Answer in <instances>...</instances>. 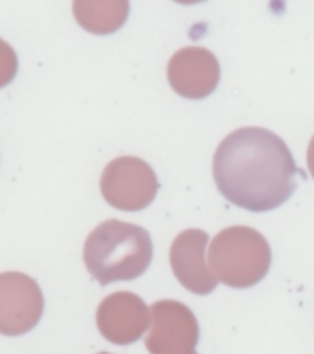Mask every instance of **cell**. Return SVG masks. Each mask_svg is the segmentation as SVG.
Listing matches in <instances>:
<instances>
[{
    "label": "cell",
    "mask_w": 314,
    "mask_h": 354,
    "mask_svg": "<svg viewBox=\"0 0 314 354\" xmlns=\"http://www.w3.org/2000/svg\"><path fill=\"white\" fill-rule=\"evenodd\" d=\"M96 323L107 342L131 345L138 342L149 327L151 308L133 292H114L100 303Z\"/></svg>",
    "instance_id": "7"
},
{
    "label": "cell",
    "mask_w": 314,
    "mask_h": 354,
    "mask_svg": "<svg viewBox=\"0 0 314 354\" xmlns=\"http://www.w3.org/2000/svg\"><path fill=\"white\" fill-rule=\"evenodd\" d=\"M208 263L213 275L226 286L250 288L270 270V244L254 227L230 226L212 239Z\"/></svg>",
    "instance_id": "3"
},
{
    "label": "cell",
    "mask_w": 314,
    "mask_h": 354,
    "mask_svg": "<svg viewBox=\"0 0 314 354\" xmlns=\"http://www.w3.org/2000/svg\"><path fill=\"white\" fill-rule=\"evenodd\" d=\"M102 195L120 212H142L155 201L158 178L147 162L136 156L112 160L103 169Z\"/></svg>",
    "instance_id": "4"
},
{
    "label": "cell",
    "mask_w": 314,
    "mask_h": 354,
    "mask_svg": "<svg viewBox=\"0 0 314 354\" xmlns=\"http://www.w3.org/2000/svg\"><path fill=\"white\" fill-rule=\"evenodd\" d=\"M307 165H309L311 175L314 178V136L309 143V149H307Z\"/></svg>",
    "instance_id": "12"
},
{
    "label": "cell",
    "mask_w": 314,
    "mask_h": 354,
    "mask_svg": "<svg viewBox=\"0 0 314 354\" xmlns=\"http://www.w3.org/2000/svg\"><path fill=\"white\" fill-rule=\"evenodd\" d=\"M83 261L102 286L144 275L153 261V241L142 226L105 221L86 237Z\"/></svg>",
    "instance_id": "2"
},
{
    "label": "cell",
    "mask_w": 314,
    "mask_h": 354,
    "mask_svg": "<svg viewBox=\"0 0 314 354\" xmlns=\"http://www.w3.org/2000/svg\"><path fill=\"white\" fill-rule=\"evenodd\" d=\"M167 81L176 94L186 100H204L217 88L221 66L210 50L186 46L171 57L167 64Z\"/></svg>",
    "instance_id": "8"
},
{
    "label": "cell",
    "mask_w": 314,
    "mask_h": 354,
    "mask_svg": "<svg viewBox=\"0 0 314 354\" xmlns=\"http://www.w3.org/2000/svg\"><path fill=\"white\" fill-rule=\"evenodd\" d=\"M176 354H197L195 351H187V353H176Z\"/></svg>",
    "instance_id": "14"
},
{
    "label": "cell",
    "mask_w": 314,
    "mask_h": 354,
    "mask_svg": "<svg viewBox=\"0 0 314 354\" xmlns=\"http://www.w3.org/2000/svg\"><path fill=\"white\" fill-rule=\"evenodd\" d=\"M72 11L77 24L94 35H111L127 22L129 0H74Z\"/></svg>",
    "instance_id": "10"
},
{
    "label": "cell",
    "mask_w": 314,
    "mask_h": 354,
    "mask_svg": "<svg viewBox=\"0 0 314 354\" xmlns=\"http://www.w3.org/2000/svg\"><path fill=\"white\" fill-rule=\"evenodd\" d=\"M201 328L193 310L175 299H162L151 307V328L145 347L151 354L195 351Z\"/></svg>",
    "instance_id": "6"
},
{
    "label": "cell",
    "mask_w": 314,
    "mask_h": 354,
    "mask_svg": "<svg viewBox=\"0 0 314 354\" xmlns=\"http://www.w3.org/2000/svg\"><path fill=\"white\" fill-rule=\"evenodd\" d=\"M19 70V59L15 50L0 39V88H4L15 80Z\"/></svg>",
    "instance_id": "11"
},
{
    "label": "cell",
    "mask_w": 314,
    "mask_h": 354,
    "mask_svg": "<svg viewBox=\"0 0 314 354\" xmlns=\"http://www.w3.org/2000/svg\"><path fill=\"white\" fill-rule=\"evenodd\" d=\"M98 354H111V353H98Z\"/></svg>",
    "instance_id": "15"
},
{
    "label": "cell",
    "mask_w": 314,
    "mask_h": 354,
    "mask_svg": "<svg viewBox=\"0 0 314 354\" xmlns=\"http://www.w3.org/2000/svg\"><path fill=\"white\" fill-rule=\"evenodd\" d=\"M44 297L33 277L21 272L0 274V334L22 336L41 322Z\"/></svg>",
    "instance_id": "5"
},
{
    "label": "cell",
    "mask_w": 314,
    "mask_h": 354,
    "mask_svg": "<svg viewBox=\"0 0 314 354\" xmlns=\"http://www.w3.org/2000/svg\"><path fill=\"white\" fill-rule=\"evenodd\" d=\"M208 241V233L203 230H186L176 235L169 250L173 274L186 290L197 296L212 294L219 283L206 261Z\"/></svg>",
    "instance_id": "9"
},
{
    "label": "cell",
    "mask_w": 314,
    "mask_h": 354,
    "mask_svg": "<svg viewBox=\"0 0 314 354\" xmlns=\"http://www.w3.org/2000/svg\"><path fill=\"white\" fill-rule=\"evenodd\" d=\"M298 167L287 143L259 127L237 129L219 143L213 180L221 195L246 212L276 209L293 196Z\"/></svg>",
    "instance_id": "1"
},
{
    "label": "cell",
    "mask_w": 314,
    "mask_h": 354,
    "mask_svg": "<svg viewBox=\"0 0 314 354\" xmlns=\"http://www.w3.org/2000/svg\"><path fill=\"white\" fill-rule=\"evenodd\" d=\"M175 2H178V4H198V2H204V0H175Z\"/></svg>",
    "instance_id": "13"
}]
</instances>
